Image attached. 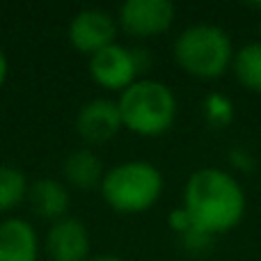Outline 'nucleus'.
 <instances>
[{"label": "nucleus", "mask_w": 261, "mask_h": 261, "mask_svg": "<svg viewBox=\"0 0 261 261\" xmlns=\"http://www.w3.org/2000/svg\"><path fill=\"white\" fill-rule=\"evenodd\" d=\"M202 113H204V119L213 128H225L234 122V103L229 101V96L218 94V92L208 94L202 101Z\"/></svg>", "instance_id": "15"}, {"label": "nucleus", "mask_w": 261, "mask_h": 261, "mask_svg": "<svg viewBox=\"0 0 261 261\" xmlns=\"http://www.w3.org/2000/svg\"><path fill=\"white\" fill-rule=\"evenodd\" d=\"M170 227H172V229H174L179 236H184V234H188L190 229H195V227H193V220H190V216L186 213L184 206H176L174 211L170 213Z\"/></svg>", "instance_id": "16"}, {"label": "nucleus", "mask_w": 261, "mask_h": 261, "mask_svg": "<svg viewBox=\"0 0 261 261\" xmlns=\"http://www.w3.org/2000/svg\"><path fill=\"white\" fill-rule=\"evenodd\" d=\"M64 184L76 190H94L101 188V181L106 176V167L101 156L90 147L73 149L62 163Z\"/></svg>", "instance_id": "12"}, {"label": "nucleus", "mask_w": 261, "mask_h": 261, "mask_svg": "<svg viewBox=\"0 0 261 261\" xmlns=\"http://www.w3.org/2000/svg\"><path fill=\"white\" fill-rule=\"evenodd\" d=\"M44 248L50 261H90L92 236L87 225L76 216L50 222L44 239Z\"/></svg>", "instance_id": "9"}, {"label": "nucleus", "mask_w": 261, "mask_h": 261, "mask_svg": "<svg viewBox=\"0 0 261 261\" xmlns=\"http://www.w3.org/2000/svg\"><path fill=\"white\" fill-rule=\"evenodd\" d=\"M119 32L117 16L101 7H85L69 21L67 39L78 53L92 58L101 48L115 44Z\"/></svg>", "instance_id": "7"}, {"label": "nucleus", "mask_w": 261, "mask_h": 261, "mask_svg": "<svg viewBox=\"0 0 261 261\" xmlns=\"http://www.w3.org/2000/svg\"><path fill=\"white\" fill-rule=\"evenodd\" d=\"M90 261H126V259L119 257V254H96V257H92Z\"/></svg>", "instance_id": "18"}, {"label": "nucleus", "mask_w": 261, "mask_h": 261, "mask_svg": "<svg viewBox=\"0 0 261 261\" xmlns=\"http://www.w3.org/2000/svg\"><path fill=\"white\" fill-rule=\"evenodd\" d=\"M163 188H165L163 172L153 163L133 158L108 167L99 190L103 202L113 211L135 216L156 206Z\"/></svg>", "instance_id": "4"}, {"label": "nucleus", "mask_w": 261, "mask_h": 261, "mask_svg": "<svg viewBox=\"0 0 261 261\" xmlns=\"http://www.w3.org/2000/svg\"><path fill=\"white\" fill-rule=\"evenodd\" d=\"M73 128H76L78 138H81L90 149L110 142L113 138H117L119 130L124 128L117 99H110V96H94V99L85 101V103L81 106V110L76 113Z\"/></svg>", "instance_id": "8"}, {"label": "nucleus", "mask_w": 261, "mask_h": 261, "mask_svg": "<svg viewBox=\"0 0 261 261\" xmlns=\"http://www.w3.org/2000/svg\"><path fill=\"white\" fill-rule=\"evenodd\" d=\"M0 261H39V234L30 220H0Z\"/></svg>", "instance_id": "11"}, {"label": "nucleus", "mask_w": 261, "mask_h": 261, "mask_svg": "<svg viewBox=\"0 0 261 261\" xmlns=\"http://www.w3.org/2000/svg\"><path fill=\"white\" fill-rule=\"evenodd\" d=\"M124 128L140 138H158L172 130L179 101L170 85L156 78H140L117 96Z\"/></svg>", "instance_id": "2"}, {"label": "nucleus", "mask_w": 261, "mask_h": 261, "mask_svg": "<svg viewBox=\"0 0 261 261\" xmlns=\"http://www.w3.org/2000/svg\"><path fill=\"white\" fill-rule=\"evenodd\" d=\"M25 204L37 218L55 222L69 216L71 193H69L64 181H58L53 176H41V179L30 181Z\"/></svg>", "instance_id": "10"}, {"label": "nucleus", "mask_w": 261, "mask_h": 261, "mask_svg": "<svg viewBox=\"0 0 261 261\" xmlns=\"http://www.w3.org/2000/svg\"><path fill=\"white\" fill-rule=\"evenodd\" d=\"M151 67V53L140 46H124L119 41L101 48L87 62L90 78L108 92L122 94L126 87L142 78V73Z\"/></svg>", "instance_id": "5"}, {"label": "nucleus", "mask_w": 261, "mask_h": 261, "mask_svg": "<svg viewBox=\"0 0 261 261\" xmlns=\"http://www.w3.org/2000/svg\"><path fill=\"white\" fill-rule=\"evenodd\" d=\"M231 73L245 90L261 94V41H248L236 48Z\"/></svg>", "instance_id": "13"}, {"label": "nucleus", "mask_w": 261, "mask_h": 261, "mask_svg": "<svg viewBox=\"0 0 261 261\" xmlns=\"http://www.w3.org/2000/svg\"><path fill=\"white\" fill-rule=\"evenodd\" d=\"M174 18L176 7L172 0H124L117 12L119 28L138 39L165 35Z\"/></svg>", "instance_id": "6"}, {"label": "nucleus", "mask_w": 261, "mask_h": 261, "mask_svg": "<svg viewBox=\"0 0 261 261\" xmlns=\"http://www.w3.org/2000/svg\"><path fill=\"white\" fill-rule=\"evenodd\" d=\"M7 76H9V60H7V53H5V48L0 46V87L7 83Z\"/></svg>", "instance_id": "17"}, {"label": "nucleus", "mask_w": 261, "mask_h": 261, "mask_svg": "<svg viewBox=\"0 0 261 261\" xmlns=\"http://www.w3.org/2000/svg\"><path fill=\"white\" fill-rule=\"evenodd\" d=\"M181 71L197 81H216L234 60V41L229 32L216 23H193L184 28L172 46Z\"/></svg>", "instance_id": "3"}, {"label": "nucleus", "mask_w": 261, "mask_h": 261, "mask_svg": "<svg viewBox=\"0 0 261 261\" xmlns=\"http://www.w3.org/2000/svg\"><path fill=\"white\" fill-rule=\"evenodd\" d=\"M181 206L190 216L195 229L213 239L241 225L248 197L231 172L222 167H199L186 181Z\"/></svg>", "instance_id": "1"}, {"label": "nucleus", "mask_w": 261, "mask_h": 261, "mask_svg": "<svg viewBox=\"0 0 261 261\" xmlns=\"http://www.w3.org/2000/svg\"><path fill=\"white\" fill-rule=\"evenodd\" d=\"M28 181L25 172L16 165H0V213L18 208L28 197Z\"/></svg>", "instance_id": "14"}]
</instances>
